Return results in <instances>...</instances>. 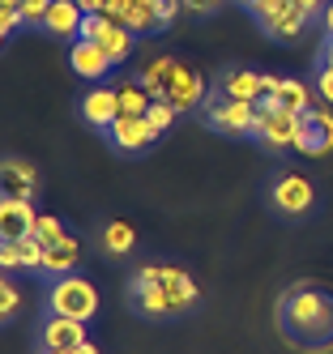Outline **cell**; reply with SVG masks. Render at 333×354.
<instances>
[{
	"label": "cell",
	"instance_id": "1",
	"mask_svg": "<svg viewBox=\"0 0 333 354\" xmlns=\"http://www.w3.org/2000/svg\"><path fill=\"white\" fill-rule=\"evenodd\" d=\"M273 324L282 342H291L295 350H307V354L333 350V290L312 282V277L291 282L278 295Z\"/></svg>",
	"mask_w": 333,
	"mask_h": 354
},
{
	"label": "cell",
	"instance_id": "2",
	"mask_svg": "<svg viewBox=\"0 0 333 354\" xmlns=\"http://www.w3.org/2000/svg\"><path fill=\"white\" fill-rule=\"evenodd\" d=\"M201 303V290L188 269L175 265H141L128 277V308L145 320H175Z\"/></svg>",
	"mask_w": 333,
	"mask_h": 354
},
{
	"label": "cell",
	"instance_id": "3",
	"mask_svg": "<svg viewBox=\"0 0 333 354\" xmlns=\"http://www.w3.org/2000/svg\"><path fill=\"white\" fill-rule=\"evenodd\" d=\"M102 308V299H98V286L90 282V277L82 273H64V277H51V286H47V312L51 316H69V320H94Z\"/></svg>",
	"mask_w": 333,
	"mask_h": 354
},
{
	"label": "cell",
	"instance_id": "4",
	"mask_svg": "<svg viewBox=\"0 0 333 354\" xmlns=\"http://www.w3.org/2000/svg\"><path fill=\"white\" fill-rule=\"evenodd\" d=\"M205 120V129H214L222 137H252L256 133V103H240V98H226L222 90H210V98L197 111Z\"/></svg>",
	"mask_w": 333,
	"mask_h": 354
},
{
	"label": "cell",
	"instance_id": "5",
	"mask_svg": "<svg viewBox=\"0 0 333 354\" xmlns=\"http://www.w3.org/2000/svg\"><path fill=\"white\" fill-rule=\"evenodd\" d=\"M265 196H269V209L282 214V218H291V222L307 218L312 205H316V188H312V180H307L303 171H278L269 180Z\"/></svg>",
	"mask_w": 333,
	"mask_h": 354
},
{
	"label": "cell",
	"instance_id": "6",
	"mask_svg": "<svg viewBox=\"0 0 333 354\" xmlns=\"http://www.w3.org/2000/svg\"><path fill=\"white\" fill-rule=\"evenodd\" d=\"M299 115L303 111H291V107H282L273 94H265L261 103H256V133L252 137L265 149H291L295 133H299Z\"/></svg>",
	"mask_w": 333,
	"mask_h": 354
},
{
	"label": "cell",
	"instance_id": "7",
	"mask_svg": "<svg viewBox=\"0 0 333 354\" xmlns=\"http://www.w3.org/2000/svg\"><path fill=\"white\" fill-rule=\"evenodd\" d=\"M82 39L102 47V52L111 56V64H124L128 56L137 52V35L124 26V21H111V17H102V13H86L82 21Z\"/></svg>",
	"mask_w": 333,
	"mask_h": 354
},
{
	"label": "cell",
	"instance_id": "8",
	"mask_svg": "<svg viewBox=\"0 0 333 354\" xmlns=\"http://www.w3.org/2000/svg\"><path fill=\"white\" fill-rule=\"evenodd\" d=\"M291 149L303 154V158H325L329 149H333V111H325V103L321 107H307L299 115V133H295Z\"/></svg>",
	"mask_w": 333,
	"mask_h": 354
},
{
	"label": "cell",
	"instance_id": "9",
	"mask_svg": "<svg viewBox=\"0 0 333 354\" xmlns=\"http://www.w3.org/2000/svg\"><path fill=\"white\" fill-rule=\"evenodd\" d=\"M107 141H111L116 154L141 158V154H150V149L159 145V129H154L145 115H120L111 129H107Z\"/></svg>",
	"mask_w": 333,
	"mask_h": 354
},
{
	"label": "cell",
	"instance_id": "10",
	"mask_svg": "<svg viewBox=\"0 0 333 354\" xmlns=\"http://www.w3.org/2000/svg\"><path fill=\"white\" fill-rule=\"evenodd\" d=\"M163 98H167L175 111H201V103L210 98V82H205L197 68H188L184 60H179V64L171 68V77H167Z\"/></svg>",
	"mask_w": 333,
	"mask_h": 354
},
{
	"label": "cell",
	"instance_id": "11",
	"mask_svg": "<svg viewBox=\"0 0 333 354\" xmlns=\"http://www.w3.org/2000/svg\"><path fill=\"white\" fill-rule=\"evenodd\" d=\"M102 17L124 21L137 39L145 35H159L163 30V17H159V0H107L102 5Z\"/></svg>",
	"mask_w": 333,
	"mask_h": 354
},
{
	"label": "cell",
	"instance_id": "12",
	"mask_svg": "<svg viewBox=\"0 0 333 354\" xmlns=\"http://www.w3.org/2000/svg\"><path fill=\"white\" fill-rule=\"evenodd\" d=\"M77 115H82V120L90 124V129L107 133L111 124L120 120V94H116V86H107V82L86 86V94L77 98Z\"/></svg>",
	"mask_w": 333,
	"mask_h": 354
},
{
	"label": "cell",
	"instance_id": "13",
	"mask_svg": "<svg viewBox=\"0 0 333 354\" xmlns=\"http://www.w3.org/2000/svg\"><path fill=\"white\" fill-rule=\"evenodd\" d=\"M90 337H86V320H69V316H51L43 320L39 328V350H82Z\"/></svg>",
	"mask_w": 333,
	"mask_h": 354
},
{
	"label": "cell",
	"instance_id": "14",
	"mask_svg": "<svg viewBox=\"0 0 333 354\" xmlns=\"http://www.w3.org/2000/svg\"><path fill=\"white\" fill-rule=\"evenodd\" d=\"M39 171L26 158H0V196L5 201H35Z\"/></svg>",
	"mask_w": 333,
	"mask_h": 354
},
{
	"label": "cell",
	"instance_id": "15",
	"mask_svg": "<svg viewBox=\"0 0 333 354\" xmlns=\"http://www.w3.org/2000/svg\"><path fill=\"white\" fill-rule=\"evenodd\" d=\"M69 68L77 73L82 82H107V73L116 68L111 64V56L102 52V47H94V43H86V39H77V43H69Z\"/></svg>",
	"mask_w": 333,
	"mask_h": 354
},
{
	"label": "cell",
	"instance_id": "16",
	"mask_svg": "<svg viewBox=\"0 0 333 354\" xmlns=\"http://www.w3.org/2000/svg\"><path fill=\"white\" fill-rule=\"evenodd\" d=\"M82 21H86V9L77 5V0H51L43 30L51 39H60V43H77L82 39Z\"/></svg>",
	"mask_w": 333,
	"mask_h": 354
},
{
	"label": "cell",
	"instance_id": "17",
	"mask_svg": "<svg viewBox=\"0 0 333 354\" xmlns=\"http://www.w3.org/2000/svg\"><path fill=\"white\" fill-rule=\"evenodd\" d=\"M226 98H240V103H261L265 98V73H256V68H226L218 86Z\"/></svg>",
	"mask_w": 333,
	"mask_h": 354
},
{
	"label": "cell",
	"instance_id": "18",
	"mask_svg": "<svg viewBox=\"0 0 333 354\" xmlns=\"http://www.w3.org/2000/svg\"><path fill=\"white\" fill-rule=\"evenodd\" d=\"M35 201H5L0 196V239L5 243H17L35 231Z\"/></svg>",
	"mask_w": 333,
	"mask_h": 354
},
{
	"label": "cell",
	"instance_id": "19",
	"mask_svg": "<svg viewBox=\"0 0 333 354\" xmlns=\"http://www.w3.org/2000/svg\"><path fill=\"white\" fill-rule=\"evenodd\" d=\"M82 265V239L77 235H60L56 243H47V257H43V273L47 277H64V273H77Z\"/></svg>",
	"mask_w": 333,
	"mask_h": 354
},
{
	"label": "cell",
	"instance_id": "20",
	"mask_svg": "<svg viewBox=\"0 0 333 354\" xmlns=\"http://www.w3.org/2000/svg\"><path fill=\"white\" fill-rule=\"evenodd\" d=\"M265 94H273L282 107L291 111H307L312 107V90H307L299 77H278V73H265Z\"/></svg>",
	"mask_w": 333,
	"mask_h": 354
},
{
	"label": "cell",
	"instance_id": "21",
	"mask_svg": "<svg viewBox=\"0 0 333 354\" xmlns=\"http://www.w3.org/2000/svg\"><path fill=\"white\" fill-rule=\"evenodd\" d=\"M307 30V17L291 5V9H282L278 17H269V21H261V35L265 39H273V43H291V39H299Z\"/></svg>",
	"mask_w": 333,
	"mask_h": 354
},
{
	"label": "cell",
	"instance_id": "22",
	"mask_svg": "<svg viewBox=\"0 0 333 354\" xmlns=\"http://www.w3.org/2000/svg\"><path fill=\"white\" fill-rule=\"evenodd\" d=\"M98 243H102V252L107 257H128V252L137 248V231L128 222H102V231H98Z\"/></svg>",
	"mask_w": 333,
	"mask_h": 354
},
{
	"label": "cell",
	"instance_id": "23",
	"mask_svg": "<svg viewBox=\"0 0 333 354\" xmlns=\"http://www.w3.org/2000/svg\"><path fill=\"white\" fill-rule=\"evenodd\" d=\"M116 94H120V115H145L154 107V94L141 86V77H120Z\"/></svg>",
	"mask_w": 333,
	"mask_h": 354
},
{
	"label": "cell",
	"instance_id": "24",
	"mask_svg": "<svg viewBox=\"0 0 333 354\" xmlns=\"http://www.w3.org/2000/svg\"><path fill=\"white\" fill-rule=\"evenodd\" d=\"M179 60L175 56H154L141 73H137V77H141V86L154 94V98H163V90H167V77H171V68H175Z\"/></svg>",
	"mask_w": 333,
	"mask_h": 354
},
{
	"label": "cell",
	"instance_id": "25",
	"mask_svg": "<svg viewBox=\"0 0 333 354\" xmlns=\"http://www.w3.org/2000/svg\"><path fill=\"white\" fill-rule=\"evenodd\" d=\"M43 257H47V243H43L39 235L17 239V261H21V273H43Z\"/></svg>",
	"mask_w": 333,
	"mask_h": 354
},
{
	"label": "cell",
	"instance_id": "26",
	"mask_svg": "<svg viewBox=\"0 0 333 354\" xmlns=\"http://www.w3.org/2000/svg\"><path fill=\"white\" fill-rule=\"evenodd\" d=\"M17 308H21V290H17V282H13V273L0 269V328L17 316Z\"/></svg>",
	"mask_w": 333,
	"mask_h": 354
},
{
	"label": "cell",
	"instance_id": "27",
	"mask_svg": "<svg viewBox=\"0 0 333 354\" xmlns=\"http://www.w3.org/2000/svg\"><path fill=\"white\" fill-rule=\"evenodd\" d=\"M47 9H51V0H17V13H21V21H26L30 30H43Z\"/></svg>",
	"mask_w": 333,
	"mask_h": 354
},
{
	"label": "cell",
	"instance_id": "28",
	"mask_svg": "<svg viewBox=\"0 0 333 354\" xmlns=\"http://www.w3.org/2000/svg\"><path fill=\"white\" fill-rule=\"evenodd\" d=\"M175 115H179V111H175V107L167 103V98H154V107L145 111V120L154 124V129H159V137H163V133L171 129V124H175Z\"/></svg>",
	"mask_w": 333,
	"mask_h": 354
},
{
	"label": "cell",
	"instance_id": "29",
	"mask_svg": "<svg viewBox=\"0 0 333 354\" xmlns=\"http://www.w3.org/2000/svg\"><path fill=\"white\" fill-rule=\"evenodd\" d=\"M30 235H39L43 243H56V239L64 235V222H60L56 214H39V218H35V231H30Z\"/></svg>",
	"mask_w": 333,
	"mask_h": 354
},
{
	"label": "cell",
	"instance_id": "30",
	"mask_svg": "<svg viewBox=\"0 0 333 354\" xmlns=\"http://www.w3.org/2000/svg\"><path fill=\"white\" fill-rule=\"evenodd\" d=\"M282 9H291V0H256V5H252L256 26H261V21H269V17H278Z\"/></svg>",
	"mask_w": 333,
	"mask_h": 354
},
{
	"label": "cell",
	"instance_id": "31",
	"mask_svg": "<svg viewBox=\"0 0 333 354\" xmlns=\"http://www.w3.org/2000/svg\"><path fill=\"white\" fill-rule=\"evenodd\" d=\"M316 94L325 107H333V68L329 64H316Z\"/></svg>",
	"mask_w": 333,
	"mask_h": 354
},
{
	"label": "cell",
	"instance_id": "32",
	"mask_svg": "<svg viewBox=\"0 0 333 354\" xmlns=\"http://www.w3.org/2000/svg\"><path fill=\"white\" fill-rule=\"evenodd\" d=\"M184 9H188L192 17H210V13L222 9V0H184Z\"/></svg>",
	"mask_w": 333,
	"mask_h": 354
},
{
	"label": "cell",
	"instance_id": "33",
	"mask_svg": "<svg viewBox=\"0 0 333 354\" xmlns=\"http://www.w3.org/2000/svg\"><path fill=\"white\" fill-rule=\"evenodd\" d=\"M0 269H5V273H21V261H17V243H5V248H0Z\"/></svg>",
	"mask_w": 333,
	"mask_h": 354
},
{
	"label": "cell",
	"instance_id": "34",
	"mask_svg": "<svg viewBox=\"0 0 333 354\" xmlns=\"http://www.w3.org/2000/svg\"><path fill=\"white\" fill-rule=\"evenodd\" d=\"M291 5H295V9H299L307 21H312V17H321V13H325V5H329V0H291Z\"/></svg>",
	"mask_w": 333,
	"mask_h": 354
},
{
	"label": "cell",
	"instance_id": "35",
	"mask_svg": "<svg viewBox=\"0 0 333 354\" xmlns=\"http://www.w3.org/2000/svg\"><path fill=\"white\" fill-rule=\"evenodd\" d=\"M21 26H26V21H21L17 9H0V30H9V35H13V30H21Z\"/></svg>",
	"mask_w": 333,
	"mask_h": 354
},
{
	"label": "cell",
	"instance_id": "36",
	"mask_svg": "<svg viewBox=\"0 0 333 354\" xmlns=\"http://www.w3.org/2000/svg\"><path fill=\"white\" fill-rule=\"evenodd\" d=\"M321 26H325V39H333V0L325 5V13H321Z\"/></svg>",
	"mask_w": 333,
	"mask_h": 354
},
{
	"label": "cell",
	"instance_id": "37",
	"mask_svg": "<svg viewBox=\"0 0 333 354\" xmlns=\"http://www.w3.org/2000/svg\"><path fill=\"white\" fill-rule=\"evenodd\" d=\"M321 64H329V68H333V39H325V43H321Z\"/></svg>",
	"mask_w": 333,
	"mask_h": 354
},
{
	"label": "cell",
	"instance_id": "38",
	"mask_svg": "<svg viewBox=\"0 0 333 354\" xmlns=\"http://www.w3.org/2000/svg\"><path fill=\"white\" fill-rule=\"evenodd\" d=\"M77 5H82L86 13H102V5H107V0H77Z\"/></svg>",
	"mask_w": 333,
	"mask_h": 354
},
{
	"label": "cell",
	"instance_id": "39",
	"mask_svg": "<svg viewBox=\"0 0 333 354\" xmlns=\"http://www.w3.org/2000/svg\"><path fill=\"white\" fill-rule=\"evenodd\" d=\"M73 354H98V346H94V342H86L82 350H73Z\"/></svg>",
	"mask_w": 333,
	"mask_h": 354
},
{
	"label": "cell",
	"instance_id": "40",
	"mask_svg": "<svg viewBox=\"0 0 333 354\" xmlns=\"http://www.w3.org/2000/svg\"><path fill=\"white\" fill-rule=\"evenodd\" d=\"M0 9H17V0H0Z\"/></svg>",
	"mask_w": 333,
	"mask_h": 354
},
{
	"label": "cell",
	"instance_id": "41",
	"mask_svg": "<svg viewBox=\"0 0 333 354\" xmlns=\"http://www.w3.org/2000/svg\"><path fill=\"white\" fill-rule=\"evenodd\" d=\"M5 43H9V30H0V52H5Z\"/></svg>",
	"mask_w": 333,
	"mask_h": 354
},
{
	"label": "cell",
	"instance_id": "42",
	"mask_svg": "<svg viewBox=\"0 0 333 354\" xmlns=\"http://www.w3.org/2000/svg\"><path fill=\"white\" fill-rule=\"evenodd\" d=\"M235 5H244V9H248V13H252V5H256V0H235Z\"/></svg>",
	"mask_w": 333,
	"mask_h": 354
},
{
	"label": "cell",
	"instance_id": "43",
	"mask_svg": "<svg viewBox=\"0 0 333 354\" xmlns=\"http://www.w3.org/2000/svg\"><path fill=\"white\" fill-rule=\"evenodd\" d=\"M0 248H5V239H0Z\"/></svg>",
	"mask_w": 333,
	"mask_h": 354
}]
</instances>
